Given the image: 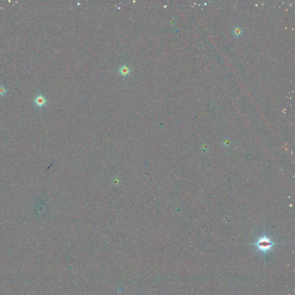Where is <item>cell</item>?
Returning a JSON list of instances; mask_svg holds the SVG:
<instances>
[{"label": "cell", "mask_w": 295, "mask_h": 295, "mask_svg": "<svg viewBox=\"0 0 295 295\" xmlns=\"http://www.w3.org/2000/svg\"><path fill=\"white\" fill-rule=\"evenodd\" d=\"M278 243L273 242L269 237L266 235H263L260 237L252 245H254L256 248L257 252L265 256L269 252L271 251L274 247Z\"/></svg>", "instance_id": "1"}, {"label": "cell", "mask_w": 295, "mask_h": 295, "mask_svg": "<svg viewBox=\"0 0 295 295\" xmlns=\"http://www.w3.org/2000/svg\"><path fill=\"white\" fill-rule=\"evenodd\" d=\"M34 103L38 108L42 109L43 107L47 106V100L43 95L41 94L35 98L34 99Z\"/></svg>", "instance_id": "2"}, {"label": "cell", "mask_w": 295, "mask_h": 295, "mask_svg": "<svg viewBox=\"0 0 295 295\" xmlns=\"http://www.w3.org/2000/svg\"><path fill=\"white\" fill-rule=\"evenodd\" d=\"M132 71L130 68L127 66V65H123L121 66V68L119 69V73L123 76H126L129 75V74L131 73Z\"/></svg>", "instance_id": "3"}, {"label": "cell", "mask_w": 295, "mask_h": 295, "mask_svg": "<svg viewBox=\"0 0 295 295\" xmlns=\"http://www.w3.org/2000/svg\"><path fill=\"white\" fill-rule=\"evenodd\" d=\"M232 33L235 37H239L243 34V30H242L241 28H240V27L236 26L233 28V29L232 30Z\"/></svg>", "instance_id": "4"}, {"label": "cell", "mask_w": 295, "mask_h": 295, "mask_svg": "<svg viewBox=\"0 0 295 295\" xmlns=\"http://www.w3.org/2000/svg\"><path fill=\"white\" fill-rule=\"evenodd\" d=\"M8 89L5 86L1 85H0V96L3 97L5 96L8 92Z\"/></svg>", "instance_id": "5"}]
</instances>
